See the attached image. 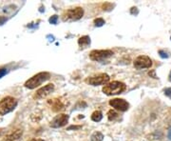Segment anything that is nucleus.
Listing matches in <instances>:
<instances>
[{
  "label": "nucleus",
  "mask_w": 171,
  "mask_h": 141,
  "mask_svg": "<svg viewBox=\"0 0 171 141\" xmlns=\"http://www.w3.org/2000/svg\"><path fill=\"white\" fill-rule=\"evenodd\" d=\"M49 73L47 72H42L39 73L37 74H35L34 76H32V78H30L29 80H27L25 82V87L28 88L30 90L35 89L36 87L40 86L43 82L47 81L49 78Z\"/></svg>",
  "instance_id": "nucleus-1"
},
{
  "label": "nucleus",
  "mask_w": 171,
  "mask_h": 141,
  "mask_svg": "<svg viewBox=\"0 0 171 141\" xmlns=\"http://www.w3.org/2000/svg\"><path fill=\"white\" fill-rule=\"evenodd\" d=\"M17 106V100L15 97L6 96L0 101V115H6L14 111Z\"/></svg>",
  "instance_id": "nucleus-2"
},
{
  "label": "nucleus",
  "mask_w": 171,
  "mask_h": 141,
  "mask_svg": "<svg viewBox=\"0 0 171 141\" xmlns=\"http://www.w3.org/2000/svg\"><path fill=\"white\" fill-rule=\"evenodd\" d=\"M125 90H126V85L123 82L113 81L111 83L105 85L103 88V92L107 95H114L122 94Z\"/></svg>",
  "instance_id": "nucleus-3"
},
{
  "label": "nucleus",
  "mask_w": 171,
  "mask_h": 141,
  "mask_svg": "<svg viewBox=\"0 0 171 141\" xmlns=\"http://www.w3.org/2000/svg\"><path fill=\"white\" fill-rule=\"evenodd\" d=\"M83 15H84V10L81 7H77L64 11L62 15V19L64 21H76L82 18Z\"/></svg>",
  "instance_id": "nucleus-4"
},
{
  "label": "nucleus",
  "mask_w": 171,
  "mask_h": 141,
  "mask_svg": "<svg viewBox=\"0 0 171 141\" xmlns=\"http://www.w3.org/2000/svg\"><path fill=\"white\" fill-rule=\"evenodd\" d=\"M113 55V52L110 50H94L89 54V58L94 61H103Z\"/></svg>",
  "instance_id": "nucleus-5"
},
{
  "label": "nucleus",
  "mask_w": 171,
  "mask_h": 141,
  "mask_svg": "<svg viewBox=\"0 0 171 141\" xmlns=\"http://www.w3.org/2000/svg\"><path fill=\"white\" fill-rule=\"evenodd\" d=\"M109 75L107 73H99L97 75L91 76V77H88L86 82L88 83L89 85L92 86H99V85H104L107 84L109 81Z\"/></svg>",
  "instance_id": "nucleus-6"
},
{
  "label": "nucleus",
  "mask_w": 171,
  "mask_h": 141,
  "mask_svg": "<svg viewBox=\"0 0 171 141\" xmlns=\"http://www.w3.org/2000/svg\"><path fill=\"white\" fill-rule=\"evenodd\" d=\"M151 66H152V61L147 55H140L134 61V67L138 70L144 69V68H150Z\"/></svg>",
  "instance_id": "nucleus-7"
},
{
  "label": "nucleus",
  "mask_w": 171,
  "mask_h": 141,
  "mask_svg": "<svg viewBox=\"0 0 171 141\" xmlns=\"http://www.w3.org/2000/svg\"><path fill=\"white\" fill-rule=\"evenodd\" d=\"M109 105L116 110L120 111V112H126L129 108V104L125 100L121 98H114L109 101Z\"/></svg>",
  "instance_id": "nucleus-8"
},
{
  "label": "nucleus",
  "mask_w": 171,
  "mask_h": 141,
  "mask_svg": "<svg viewBox=\"0 0 171 141\" xmlns=\"http://www.w3.org/2000/svg\"><path fill=\"white\" fill-rule=\"evenodd\" d=\"M68 121H69V115L65 114V113H61V114L56 115V117L51 120L50 127L51 128H61L67 124Z\"/></svg>",
  "instance_id": "nucleus-9"
},
{
  "label": "nucleus",
  "mask_w": 171,
  "mask_h": 141,
  "mask_svg": "<svg viewBox=\"0 0 171 141\" xmlns=\"http://www.w3.org/2000/svg\"><path fill=\"white\" fill-rule=\"evenodd\" d=\"M54 91V85L53 84H48L44 87H42L41 89H39L36 92V94L34 95V98L35 99H42L45 98L46 96H48L50 93H52Z\"/></svg>",
  "instance_id": "nucleus-10"
},
{
  "label": "nucleus",
  "mask_w": 171,
  "mask_h": 141,
  "mask_svg": "<svg viewBox=\"0 0 171 141\" xmlns=\"http://www.w3.org/2000/svg\"><path fill=\"white\" fill-rule=\"evenodd\" d=\"M22 134H23L22 130H15L14 132H11V134H9L8 135H6L2 141H19Z\"/></svg>",
  "instance_id": "nucleus-11"
},
{
  "label": "nucleus",
  "mask_w": 171,
  "mask_h": 141,
  "mask_svg": "<svg viewBox=\"0 0 171 141\" xmlns=\"http://www.w3.org/2000/svg\"><path fill=\"white\" fill-rule=\"evenodd\" d=\"M49 104H50L51 109L53 112H59L64 109V105L62 104V102L59 99H52L49 101Z\"/></svg>",
  "instance_id": "nucleus-12"
},
{
  "label": "nucleus",
  "mask_w": 171,
  "mask_h": 141,
  "mask_svg": "<svg viewBox=\"0 0 171 141\" xmlns=\"http://www.w3.org/2000/svg\"><path fill=\"white\" fill-rule=\"evenodd\" d=\"M78 44L79 46H80L81 48H87L88 46L90 45V38L89 36L88 35H85V36H82L79 38V40H78Z\"/></svg>",
  "instance_id": "nucleus-13"
},
{
  "label": "nucleus",
  "mask_w": 171,
  "mask_h": 141,
  "mask_svg": "<svg viewBox=\"0 0 171 141\" xmlns=\"http://www.w3.org/2000/svg\"><path fill=\"white\" fill-rule=\"evenodd\" d=\"M102 118H103V113L100 111H95V112H92V114H91V119H92L93 121H95V122L101 121Z\"/></svg>",
  "instance_id": "nucleus-14"
},
{
  "label": "nucleus",
  "mask_w": 171,
  "mask_h": 141,
  "mask_svg": "<svg viewBox=\"0 0 171 141\" xmlns=\"http://www.w3.org/2000/svg\"><path fill=\"white\" fill-rule=\"evenodd\" d=\"M108 118H109V120H110V121H114V120H116V119L119 118V114H118L115 111L110 110V111H109V112H108Z\"/></svg>",
  "instance_id": "nucleus-15"
},
{
  "label": "nucleus",
  "mask_w": 171,
  "mask_h": 141,
  "mask_svg": "<svg viewBox=\"0 0 171 141\" xmlns=\"http://www.w3.org/2000/svg\"><path fill=\"white\" fill-rule=\"evenodd\" d=\"M104 138V135L99 133V132H96L92 134V136H91V141H102Z\"/></svg>",
  "instance_id": "nucleus-16"
},
{
  "label": "nucleus",
  "mask_w": 171,
  "mask_h": 141,
  "mask_svg": "<svg viewBox=\"0 0 171 141\" xmlns=\"http://www.w3.org/2000/svg\"><path fill=\"white\" fill-rule=\"evenodd\" d=\"M94 24L96 27H102L103 25L105 24V20L103 18H96L94 20Z\"/></svg>",
  "instance_id": "nucleus-17"
},
{
  "label": "nucleus",
  "mask_w": 171,
  "mask_h": 141,
  "mask_svg": "<svg viewBox=\"0 0 171 141\" xmlns=\"http://www.w3.org/2000/svg\"><path fill=\"white\" fill-rule=\"evenodd\" d=\"M57 20H58V15H52V16L49 19V23H50V24H53V25H55V24L57 23Z\"/></svg>",
  "instance_id": "nucleus-18"
},
{
  "label": "nucleus",
  "mask_w": 171,
  "mask_h": 141,
  "mask_svg": "<svg viewBox=\"0 0 171 141\" xmlns=\"http://www.w3.org/2000/svg\"><path fill=\"white\" fill-rule=\"evenodd\" d=\"M159 55H160V56L162 57V58H167L169 55H168V54L167 53H165V51H163V50H161V51H159Z\"/></svg>",
  "instance_id": "nucleus-19"
},
{
  "label": "nucleus",
  "mask_w": 171,
  "mask_h": 141,
  "mask_svg": "<svg viewBox=\"0 0 171 141\" xmlns=\"http://www.w3.org/2000/svg\"><path fill=\"white\" fill-rule=\"evenodd\" d=\"M7 69H0V78H1V77H3V76L7 73Z\"/></svg>",
  "instance_id": "nucleus-20"
},
{
  "label": "nucleus",
  "mask_w": 171,
  "mask_h": 141,
  "mask_svg": "<svg viewBox=\"0 0 171 141\" xmlns=\"http://www.w3.org/2000/svg\"><path fill=\"white\" fill-rule=\"evenodd\" d=\"M165 95H167L168 97H171V88H167L165 90Z\"/></svg>",
  "instance_id": "nucleus-21"
},
{
  "label": "nucleus",
  "mask_w": 171,
  "mask_h": 141,
  "mask_svg": "<svg viewBox=\"0 0 171 141\" xmlns=\"http://www.w3.org/2000/svg\"><path fill=\"white\" fill-rule=\"evenodd\" d=\"M7 20H8L7 17H5V16H0V25H3Z\"/></svg>",
  "instance_id": "nucleus-22"
},
{
  "label": "nucleus",
  "mask_w": 171,
  "mask_h": 141,
  "mask_svg": "<svg viewBox=\"0 0 171 141\" xmlns=\"http://www.w3.org/2000/svg\"><path fill=\"white\" fill-rule=\"evenodd\" d=\"M80 128H81V126H71L68 128V130H72V129L77 130V129H80Z\"/></svg>",
  "instance_id": "nucleus-23"
},
{
  "label": "nucleus",
  "mask_w": 171,
  "mask_h": 141,
  "mask_svg": "<svg viewBox=\"0 0 171 141\" xmlns=\"http://www.w3.org/2000/svg\"><path fill=\"white\" fill-rule=\"evenodd\" d=\"M148 74H149L150 76H152L153 78H157V76H156V74H155V71L149 72V73H148Z\"/></svg>",
  "instance_id": "nucleus-24"
},
{
  "label": "nucleus",
  "mask_w": 171,
  "mask_h": 141,
  "mask_svg": "<svg viewBox=\"0 0 171 141\" xmlns=\"http://www.w3.org/2000/svg\"><path fill=\"white\" fill-rule=\"evenodd\" d=\"M167 137L169 140H171V126L169 127V129H168V132H167Z\"/></svg>",
  "instance_id": "nucleus-25"
},
{
  "label": "nucleus",
  "mask_w": 171,
  "mask_h": 141,
  "mask_svg": "<svg viewBox=\"0 0 171 141\" xmlns=\"http://www.w3.org/2000/svg\"><path fill=\"white\" fill-rule=\"evenodd\" d=\"M30 141H44V140L43 139H39V138H32Z\"/></svg>",
  "instance_id": "nucleus-26"
},
{
  "label": "nucleus",
  "mask_w": 171,
  "mask_h": 141,
  "mask_svg": "<svg viewBox=\"0 0 171 141\" xmlns=\"http://www.w3.org/2000/svg\"><path fill=\"white\" fill-rule=\"evenodd\" d=\"M169 80L171 81V72H170V74H169Z\"/></svg>",
  "instance_id": "nucleus-27"
},
{
  "label": "nucleus",
  "mask_w": 171,
  "mask_h": 141,
  "mask_svg": "<svg viewBox=\"0 0 171 141\" xmlns=\"http://www.w3.org/2000/svg\"><path fill=\"white\" fill-rule=\"evenodd\" d=\"M0 134H1V130H0Z\"/></svg>",
  "instance_id": "nucleus-28"
}]
</instances>
